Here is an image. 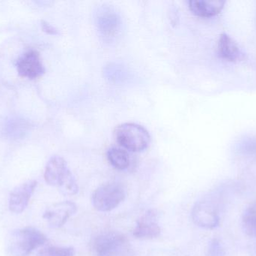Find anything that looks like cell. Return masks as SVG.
<instances>
[{"label":"cell","mask_w":256,"mask_h":256,"mask_svg":"<svg viewBox=\"0 0 256 256\" xmlns=\"http://www.w3.org/2000/svg\"><path fill=\"white\" fill-rule=\"evenodd\" d=\"M237 151L242 156L256 160V136L242 139L237 145Z\"/></svg>","instance_id":"obj_15"},{"label":"cell","mask_w":256,"mask_h":256,"mask_svg":"<svg viewBox=\"0 0 256 256\" xmlns=\"http://www.w3.org/2000/svg\"><path fill=\"white\" fill-rule=\"evenodd\" d=\"M161 228L156 222V213L149 210L137 222L134 230V236L138 239H154L159 237Z\"/></svg>","instance_id":"obj_10"},{"label":"cell","mask_w":256,"mask_h":256,"mask_svg":"<svg viewBox=\"0 0 256 256\" xmlns=\"http://www.w3.org/2000/svg\"><path fill=\"white\" fill-rule=\"evenodd\" d=\"M126 192L122 185L108 182L98 186L93 192L92 203L96 210L109 212L116 208L126 199Z\"/></svg>","instance_id":"obj_4"},{"label":"cell","mask_w":256,"mask_h":256,"mask_svg":"<svg viewBox=\"0 0 256 256\" xmlns=\"http://www.w3.org/2000/svg\"><path fill=\"white\" fill-rule=\"evenodd\" d=\"M192 219L198 226L206 229L216 228L220 221L218 207L208 200L196 204L192 210Z\"/></svg>","instance_id":"obj_7"},{"label":"cell","mask_w":256,"mask_h":256,"mask_svg":"<svg viewBox=\"0 0 256 256\" xmlns=\"http://www.w3.org/2000/svg\"><path fill=\"white\" fill-rule=\"evenodd\" d=\"M73 247L62 246H46L38 252L37 256H74Z\"/></svg>","instance_id":"obj_16"},{"label":"cell","mask_w":256,"mask_h":256,"mask_svg":"<svg viewBox=\"0 0 256 256\" xmlns=\"http://www.w3.org/2000/svg\"><path fill=\"white\" fill-rule=\"evenodd\" d=\"M208 256H227L222 242L218 238H214L209 243Z\"/></svg>","instance_id":"obj_17"},{"label":"cell","mask_w":256,"mask_h":256,"mask_svg":"<svg viewBox=\"0 0 256 256\" xmlns=\"http://www.w3.org/2000/svg\"><path fill=\"white\" fill-rule=\"evenodd\" d=\"M37 186L38 182L36 180H30L14 188L9 195L8 207L10 211L16 214L22 213L28 207Z\"/></svg>","instance_id":"obj_9"},{"label":"cell","mask_w":256,"mask_h":256,"mask_svg":"<svg viewBox=\"0 0 256 256\" xmlns=\"http://www.w3.org/2000/svg\"><path fill=\"white\" fill-rule=\"evenodd\" d=\"M218 55L226 61L234 62L242 60L244 54L238 45L228 35L222 33L218 41Z\"/></svg>","instance_id":"obj_11"},{"label":"cell","mask_w":256,"mask_h":256,"mask_svg":"<svg viewBox=\"0 0 256 256\" xmlns=\"http://www.w3.org/2000/svg\"><path fill=\"white\" fill-rule=\"evenodd\" d=\"M44 177L46 184L57 188L64 195H74L78 192L76 180L61 156H54L49 159Z\"/></svg>","instance_id":"obj_2"},{"label":"cell","mask_w":256,"mask_h":256,"mask_svg":"<svg viewBox=\"0 0 256 256\" xmlns=\"http://www.w3.org/2000/svg\"><path fill=\"white\" fill-rule=\"evenodd\" d=\"M46 241L48 237L40 230L25 227L14 230L9 234L6 249L10 256H28Z\"/></svg>","instance_id":"obj_1"},{"label":"cell","mask_w":256,"mask_h":256,"mask_svg":"<svg viewBox=\"0 0 256 256\" xmlns=\"http://www.w3.org/2000/svg\"><path fill=\"white\" fill-rule=\"evenodd\" d=\"M76 210L78 207L75 203L69 201H60L46 209L43 214V219L50 228H60L75 214Z\"/></svg>","instance_id":"obj_8"},{"label":"cell","mask_w":256,"mask_h":256,"mask_svg":"<svg viewBox=\"0 0 256 256\" xmlns=\"http://www.w3.org/2000/svg\"><path fill=\"white\" fill-rule=\"evenodd\" d=\"M18 75L33 80L40 78L45 72L40 54L36 50H28L22 54L16 62Z\"/></svg>","instance_id":"obj_6"},{"label":"cell","mask_w":256,"mask_h":256,"mask_svg":"<svg viewBox=\"0 0 256 256\" xmlns=\"http://www.w3.org/2000/svg\"><path fill=\"white\" fill-rule=\"evenodd\" d=\"M226 1L215 0H191L189 2V7L191 12L202 18H210L218 15L224 9Z\"/></svg>","instance_id":"obj_12"},{"label":"cell","mask_w":256,"mask_h":256,"mask_svg":"<svg viewBox=\"0 0 256 256\" xmlns=\"http://www.w3.org/2000/svg\"><path fill=\"white\" fill-rule=\"evenodd\" d=\"M117 141L127 150L134 152L142 151L150 144L149 132L142 126L134 123L118 125L115 129Z\"/></svg>","instance_id":"obj_3"},{"label":"cell","mask_w":256,"mask_h":256,"mask_svg":"<svg viewBox=\"0 0 256 256\" xmlns=\"http://www.w3.org/2000/svg\"><path fill=\"white\" fill-rule=\"evenodd\" d=\"M108 159L114 168L124 170L130 165V156L127 151L121 147H112L108 150Z\"/></svg>","instance_id":"obj_13"},{"label":"cell","mask_w":256,"mask_h":256,"mask_svg":"<svg viewBox=\"0 0 256 256\" xmlns=\"http://www.w3.org/2000/svg\"><path fill=\"white\" fill-rule=\"evenodd\" d=\"M251 252H252V255L256 256V238H255L252 244L251 245Z\"/></svg>","instance_id":"obj_19"},{"label":"cell","mask_w":256,"mask_h":256,"mask_svg":"<svg viewBox=\"0 0 256 256\" xmlns=\"http://www.w3.org/2000/svg\"><path fill=\"white\" fill-rule=\"evenodd\" d=\"M42 26L44 31L46 32L48 34L52 35L56 33V30H55V28H54L52 26H51L50 24H48V23L43 21V22H42Z\"/></svg>","instance_id":"obj_18"},{"label":"cell","mask_w":256,"mask_h":256,"mask_svg":"<svg viewBox=\"0 0 256 256\" xmlns=\"http://www.w3.org/2000/svg\"><path fill=\"white\" fill-rule=\"evenodd\" d=\"M242 225L246 235L256 238V201L251 204L244 212Z\"/></svg>","instance_id":"obj_14"},{"label":"cell","mask_w":256,"mask_h":256,"mask_svg":"<svg viewBox=\"0 0 256 256\" xmlns=\"http://www.w3.org/2000/svg\"><path fill=\"white\" fill-rule=\"evenodd\" d=\"M92 247L96 256H131L128 239L117 231L99 234L94 239Z\"/></svg>","instance_id":"obj_5"}]
</instances>
